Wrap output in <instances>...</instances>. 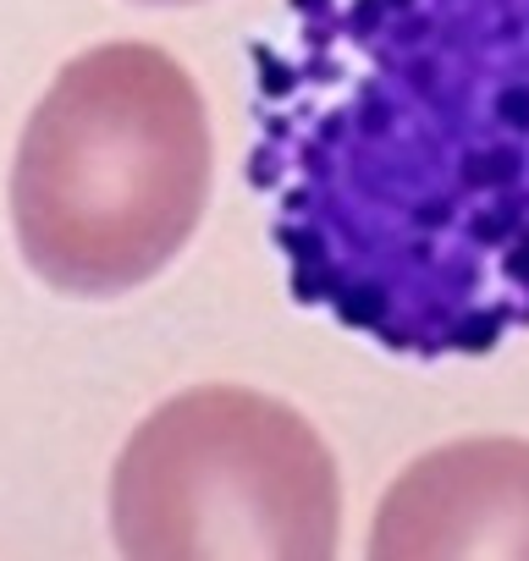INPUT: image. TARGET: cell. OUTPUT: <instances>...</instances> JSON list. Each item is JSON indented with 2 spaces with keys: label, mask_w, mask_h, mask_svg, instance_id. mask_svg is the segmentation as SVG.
I'll return each instance as SVG.
<instances>
[{
  "label": "cell",
  "mask_w": 529,
  "mask_h": 561,
  "mask_svg": "<svg viewBox=\"0 0 529 561\" xmlns=\"http://www.w3.org/2000/svg\"><path fill=\"white\" fill-rule=\"evenodd\" d=\"M248 67L304 309L419 364L529 331V0H288Z\"/></svg>",
  "instance_id": "6da1fadb"
},
{
  "label": "cell",
  "mask_w": 529,
  "mask_h": 561,
  "mask_svg": "<svg viewBox=\"0 0 529 561\" xmlns=\"http://www.w3.org/2000/svg\"><path fill=\"white\" fill-rule=\"evenodd\" d=\"M215 182L210 111L160 45H94L34 105L12 160L23 264L61 298H127L177 264Z\"/></svg>",
  "instance_id": "7a4b0ae2"
},
{
  "label": "cell",
  "mask_w": 529,
  "mask_h": 561,
  "mask_svg": "<svg viewBox=\"0 0 529 561\" xmlns=\"http://www.w3.org/2000/svg\"><path fill=\"white\" fill-rule=\"evenodd\" d=\"M111 534L133 561H331L342 539L337 457L277 397L193 386L122 440Z\"/></svg>",
  "instance_id": "3957f363"
},
{
  "label": "cell",
  "mask_w": 529,
  "mask_h": 561,
  "mask_svg": "<svg viewBox=\"0 0 529 561\" xmlns=\"http://www.w3.org/2000/svg\"><path fill=\"white\" fill-rule=\"evenodd\" d=\"M375 561H529V440H452L381 495Z\"/></svg>",
  "instance_id": "277c9868"
},
{
  "label": "cell",
  "mask_w": 529,
  "mask_h": 561,
  "mask_svg": "<svg viewBox=\"0 0 529 561\" xmlns=\"http://www.w3.org/2000/svg\"><path fill=\"white\" fill-rule=\"evenodd\" d=\"M133 7H204V0H133Z\"/></svg>",
  "instance_id": "5b68a950"
}]
</instances>
